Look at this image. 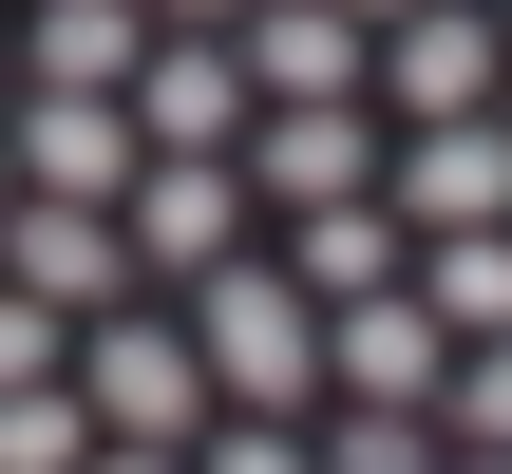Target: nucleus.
<instances>
[{"label": "nucleus", "instance_id": "412c9836", "mask_svg": "<svg viewBox=\"0 0 512 474\" xmlns=\"http://www.w3.org/2000/svg\"><path fill=\"white\" fill-rule=\"evenodd\" d=\"M76 474H190V456H133V437H95V456H76Z\"/></svg>", "mask_w": 512, "mask_h": 474}, {"label": "nucleus", "instance_id": "423d86ee", "mask_svg": "<svg viewBox=\"0 0 512 474\" xmlns=\"http://www.w3.org/2000/svg\"><path fill=\"white\" fill-rule=\"evenodd\" d=\"M228 190H266V209H361L380 190V133L323 95V114H247L228 133Z\"/></svg>", "mask_w": 512, "mask_h": 474}, {"label": "nucleus", "instance_id": "39448f33", "mask_svg": "<svg viewBox=\"0 0 512 474\" xmlns=\"http://www.w3.org/2000/svg\"><path fill=\"white\" fill-rule=\"evenodd\" d=\"M0 171L38 190V209H114L152 152H133V114L114 95H19V133H0Z\"/></svg>", "mask_w": 512, "mask_h": 474}, {"label": "nucleus", "instance_id": "2eb2a0df", "mask_svg": "<svg viewBox=\"0 0 512 474\" xmlns=\"http://www.w3.org/2000/svg\"><path fill=\"white\" fill-rule=\"evenodd\" d=\"M304 474H437V418H380V399H342V418L304 437Z\"/></svg>", "mask_w": 512, "mask_h": 474}, {"label": "nucleus", "instance_id": "f8f14e48", "mask_svg": "<svg viewBox=\"0 0 512 474\" xmlns=\"http://www.w3.org/2000/svg\"><path fill=\"white\" fill-rule=\"evenodd\" d=\"M361 57H380V76H399V114H418V133H437V114H475V95H494V19H456V0H418V19H380V38H361Z\"/></svg>", "mask_w": 512, "mask_h": 474}, {"label": "nucleus", "instance_id": "aec40b11", "mask_svg": "<svg viewBox=\"0 0 512 474\" xmlns=\"http://www.w3.org/2000/svg\"><path fill=\"white\" fill-rule=\"evenodd\" d=\"M228 19H247V0H152V38H228Z\"/></svg>", "mask_w": 512, "mask_h": 474}, {"label": "nucleus", "instance_id": "6ab92c4d", "mask_svg": "<svg viewBox=\"0 0 512 474\" xmlns=\"http://www.w3.org/2000/svg\"><path fill=\"white\" fill-rule=\"evenodd\" d=\"M190 474H304V437L285 418H228V437H190Z\"/></svg>", "mask_w": 512, "mask_h": 474}, {"label": "nucleus", "instance_id": "0eeeda50", "mask_svg": "<svg viewBox=\"0 0 512 474\" xmlns=\"http://www.w3.org/2000/svg\"><path fill=\"white\" fill-rule=\"evenodd\" d=\"M437 380H456V342L418 323V285H380V304H323V399H380V418H437Z\"/></svg>", "mask_w": 512, "mask_h": 474}, {"label": "nucleus", "instance_id": "6e6552de", "mask_svg": "<svg viewBox=\"0 0 512 474\" xmlns=\"http://www.w3.org/2000/svg\"><path fill=\"white\" fill-rule=\"evenodd\" d=\"M228 76H247V114H323V95H361V19L247 0V19H228Z\"/></svg>", "mask_w": 512, "mask_h": 474}, {"label": "nucleus", "instance_id": "f257e3e1", "mask_svg": "<svg viewBox=\"0 0 512 474\" xmlns=\"http://www.w3.org/2000/svg\"><path fill=\"white\" fill-rule=\"evenodd\" d=\"M190 380H209L228 418H285V437H304V399H323V304H304L266 247H228V266L190 285Z\"/></svg>", "mask_w": 512, "mask_h": 474}, {"label": "nucleus", "instance_id": "f03ea898", "mask_svg": "<svg viewBox=\"0 0 512 474\" xmlns=\"http://www.w3.org/2000/svg\"><path fill=\"white\" fill-rule=\"evenodd\" d=\"M57 399H76L95 437H133V456H190V437H209V380H190V323H133V304H114V323H95V342L57 361Z\"/></svg>", "mask_w": 512, "mask_h": 474}, {"label": "nucleus", "instance_id": "393cba45", "mask_svg": "<svg viewBox=\"0 0 512 474\" xmlns=\"http://www.w3.org/2000/svg\"><path fill=\"white\" fill-rule=\"evenodd\" d=\"M0 209H19V171H0Z\"/></svg>", "mask_w": 512, "mask_h": 474}, {"label": "nucleus", "instance_id": "b1692460", "mask_svg": "<svg viewBox=\"0 0 512 474\" xmlns=\"http://www.w3.org/2000/svg\"><path fill=\"white\" fill-rule=\"evenodd\" d=\"M494 57H512V0H494Z\"/></svg>", "mask_w": 512, "mask_h": 474}, {"label": "nucleus", "instance_id": "20e7f679", "mask_svg": "<svg viewBox=\"0 0 512 474\" xmlns=\"http://www.w3.org/2000/svg\"><path fill=\"white\" fill-rule=\"evenodd\" d=\"M380 209H399V247H437V228H512V133H494V114H437L418 152H380Z\"/></svg>", "mask_w": 512, "mask_h": 474}, {"label": "nucleus", "instance_id": "9b49d317", "mask_svg": "<svg viewBox=\"0 0 512 474\" xmlns=\"http://www.w3.org/2000/svg\"><path fill=\"white\" fill-rule=\"evenodd\" d=\"M133 57H152V0H38L19 19V76L38 95H133Z\"/></svg>", "mask_w": 512, "mask_h": 474}, {"label": "nucleus", "instance_id": "7ed1b4c3", "mask_svg": "<svg viewBox=\"0 0 512 474\" xmlns=\"http://www.w3.org/2000/svg\"><path fill=\"white\" fill-rule=\"evenodd\" d=\"M114 114H133V152H152V171H228V133H247V76H228V38H152Z\"/></svg>", "mask_w": 512, "mask_h": 474}, {"label": "nucleus", "instance_id": "f3484780", "mask_svg": "<svg viewBox=\"0 0 512 474\" xmlns=\"http://www.w3.org/2000/svg\"><path fill=\"white\" fill-rule=\"evenodd\" d=\"M76 456H95V418H76L57 380H19V399H0V474H76Z\"/></svg>", "mask_w": 512, "mask_h": 474}, {"label": "nucleus", "instance_id": "a211bd4d", "mask_svg": "<svg viewBox=\"0 0 512 474\" xmlns=\"http://www.w3.org/2000/svg\"><path fill=\"white\" fill-rule=\"evenodd\" d=\"M57 361H76V323H57V304H19V285H0V399H19V380H57Z\"/></svg>", "mask_w": 512, "mask_h": 474}, {"label": "nucleus", "instance_id": "9d476101", "mask_svg": "<svg viewBox=\"0 0 512 474\" xmlns=\"http://www.w3.org/2000/svg\"><path fill=\"white\" fill-rule=\"evenodd\" d=\"M0 285L57 304V323H95V304L133 285V247H114V209H38V190H19V209H0Z\"/></svg>", "mask_w": 512, "mask_h": 474}, {"label": "nucleus", "instance_id": "5701e85b", "mask_svg": "<svg viewBox=\"0 0 512 474\" xmlns=\"http://www.w3.org/2000/svg\"><path fill=\"white\" fill-rule=\"evenodd\" d=\"M437 474H512V456H437Z\"/></svg>", "mask_w": 512, "mask_h": 474}, {"label": "nucleus", "instance_id": "4468645a", "mask_svg": "<svg viewBox=\"0 0 512 474\" xmlns=\"http://www.w3.org/2000/svg\"><path fill=\"white\" fill-rule=\"evenodd\" d=\"M285 285L304 304H380L399 285V209L361 190V209H285Z\"/></svg>", "mask_w": 512, "mask_h": 474}, {"label": "nucleus", "instance_id": "1a4fd4ad", "mask_svg": "<svg viewBox=\"0 0 512 474\" xmlns=\"http://www.w3.org/2000/svg\"><path fill=\"white\" fill-rule=\"evenodd\" d=\"M114 247H133L152 285H209V266L247 247V190H228V171H133V190H114Z\"/></svg>", "mask_w": 512, "mask_h": 474}, {"label": "nucleus", "instance_id": "4be33fe9", "mask_svg": "<svg viewBox=\"0 0 512 474\" xmlns=\"http://www.w3.org/2000/svg\"><path fill=\"white\" fill-rule=\"evenodd\" d=\"M323 19H361V38H380V19H418V0H323Z\"/></svg>", "mask_w": 512, "mask_h": 474}, {"label": "nucleus", "instance_id": "ddd939ff", "mask_svg": "<svg viewBox=\"0 0 512 474\" xmlns=\"http://www.w3.org/2000/svg\"><path fill=\"white\" fill-rule=\"evenodd\" d=\"M399 285H418L437 342H512V228H437V247H399Z\"/></svg>", "mask_w": 512, "mask_h": 474}, {"label": "nucleus", "instance_id": "dca6fc26", "mask_svg": "<svg viewBox=\"0 0 512 474\" xmlns=\"http://www.w3.org/2000/svg\"><path fill=\"white\" fill-rule=\"evenodd\" d=\"M437 437H456V456H512V342H456V380H437Z\"/></svg>", "mask_w": 512, "mask_h": 474}]
</instances>
